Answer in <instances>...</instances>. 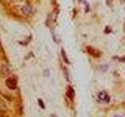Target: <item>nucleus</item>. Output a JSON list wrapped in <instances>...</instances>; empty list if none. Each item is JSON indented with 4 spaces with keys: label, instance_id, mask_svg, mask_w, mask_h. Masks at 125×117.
Wrapping results in <instances>:
<instances>
[{
    "label": "nucleus",
    "instance_id": "obj_1",
    "mask_svg": "<svg viewBox=\"0 0 125 117\" xmlns=\"http://www.w3.org/2000/svg\"><path fill=\"white\" fill-rule=\"evenodd\" d=\"M98 97H99V101L102 102V103H108L110 100V98L108 95V94L105 92V91H101V92L99 94Z\"/></svg>",
    "mask_w": 125,
    "mask_h": 117
},
{
    "label": "nucleus",
    "instance_id": "obj_2",
    "mask_svg": "<svg viewBox=\"0 0 125 117\" xmlns=\"http://www.w3.org/2000/svg\"><path fill=\"white\" fill-rule=\"evenodd\" d=\"M6 84L10 90H14L17 88V80L14 78H9L6 80Z\"/></svg>",
    "mask_w": 125,
    "mask_h": 117
},
{
    "label": "nucleus",
    "instance_id": "obj_3",
    "mask_svg": "<svg viewBox=\"0 0 125 117\" xmlns=\"http://www.w3.org/2000/svg\"><path fill=\"white\" fill-rule=\"evenodd\" d=\"M87 51L91 55V56H92L93 57H100L101 56V52H99V50L94 49L93 47H91V46H88L87 47Z\"/></svg>",
    "mask_w": 125,
    "mask_h": 117
},
{
    "label": "nucleus",
    "instance_id": "obj_4",
    "mask_svg": "<svg viewBox=\"0 0 125 117\" xmlns=\"http://www.w3.org/2000/svg\"><path fill=\"white\" fill-rule=\"evenodd\" d=\"M67 95L68 96L70 99H73L74 98L75 95V92H74V90L71 87H68V89H67Z\"/></svg>",
    "mask_w": 125,
    "mask_h": 117
},
{
    "label": "nucleus",
    "instance_id": "obj_5",
    "mask_svg": "<svg viewBox=\"0 0 125 117\" xmlns=\"http://www.w3.org/2000/svg\"><path fill=\"white\" fill-rule=\"evenodd\" d=\"M31 7L29 6H27V5H26V6H23V8H22V12L24 13V14H29L30 13H31Z\"/></svg>",
    "mask_w": 125,
    "mask_h": 117
},
{
    "label": "nucleus",
    "instance_id": "obj_6",
    "mask_svg": "<svg viewBox=\"0 0 125 117\" xmlns=\"http://www.w3.org/2000/svg\"><path fill=\"white\" fill-rule=\"evenodd\" d=\"M62 55H63V58L64 61H65L67 63H69V61H68V59H67V58L66 56V54H65V52L63 51V49H62Z\"/></svg>",
    "mask_w": 125,
    "mask_h": 117
},
{
    "label": "nucleus",
    "instance_id": "obj_7",
    "mask_svg": "<svg viewBox=\"0 0 125 117\" xmlns=\"http://www.w3.org/2000/svg\"><path fill=\"white\" fill-rule=\"evenodd\" d=\"M38 104L40 105V106H41L42 109H45V105H44L43 101H42V99H38Z\"/></svg>",
    "mask_w": 125,
    "mask_h": 117
},
{
    "label": "nucleus",
    "instance_id": "obj_8",
    "mask_svg": "<svg viewBox=\"0 0 125 117\" xmlns=\"http://www.w3.org/2000/svg\"><path fill=\"white\" fill-rule=\"evenodd\" d=\"M115 117H121V116H116Z\"/></svg>",
    "mask_w": 125,
    "mask_h": 117
},
{
    "label": "nucleus",
    "instance_id": "obj_9",
    "mask_svg": "<svg viewBox=\"0 0 125 117\" xmlns=\"http://www.w3.org/2000/svg\"><path fill=\"white\" fill-rule=\"evenodd\" d=\"M124 28H125V27H124Z\"/></svg>",
    "mask_w": 125,
    "mask_h": 117
}]
</instances>
